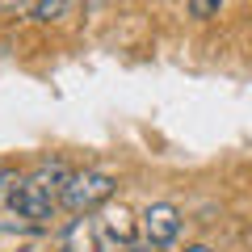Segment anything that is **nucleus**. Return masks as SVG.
<instances>
[{"mask_svg": "<svg viewBox=\"0 0 252 252\" xmlns=\"http://www.w3.org/2000/svg\"><path fill=\"white\" fill-rule=\"evenodd\" d=\"M185 252H215V248H210V244H189Z\"/></svg>", "mask_w": 252, "mask_h": 252, "instance_id": "nucleus-11", "label": "nucleus"}, {"mask_svg": "<svg viewBox=\"0 0 252 252\" xmlns=\"http://www.w3.org/2000/svg\"><path fill=\"white\" fill-rule=\"evenodd\" d=\"M139 235H143L152 248H172L181 235V210L172 202H152V206L139 215Z\"/></svg>", "mask_w": 252, "mask_h": 252, "instance_id": "nucleus-3", "label": "nucleus"}, {"mask_svg": "<svg viewBox=\"0 0 252 252\" xmlns=\"http://www.w3.org/2000/svg\"><path fill=\"white\" fill-rule=\"evenodd\" d=\"M21 185V177L17 172H9V168H0V206H9V198H13V189Z\"/></svg>", "mask_w": 252, "mask_h": 252, "instance_id": "nucleus-9", "label": "nucleus"}, {"mask_svg": "<svg viewBox=\"0 0 252 252\" xmlns=\"http://www.w3.org/2000/svg\"><path fill=\"white\" fill-rule=\"evenodd\" d=\"M59 206L63 202L55 198L46 185H38L34 177H21V185L13 189V198H9V210L17 219H26V223H51Z\"/></svg>", "mask_w": 252, "mask_h": 252, "instance_id": "nucleus-2", "label": "nucleus"}, {"mask_svg": "<svg viewBox=\"0 0 252 252\" xmlns=\"http://www.w3.org/2000/svg\"><path fill=\"white\" fill-rule=\"evenodd\" d=\"M72 172H76V168H67L63 160H42V164H38L34 172H30V177H34L38 185H46V189L55 193V198H63V189H67V181H72Z\"/></svg>", "mask_w": 252, "mask_h": 252, "instance_id": "nucleus-6", "label": "nucleus"}, {"mask_svg": "<svg viewBox=\"0 0 252 252\" xmlns=\"http://www.w3.org/2000/svg\"><path fill=\"white\" fill-rule=\"evenodd\" d=\"M67 13H72V0H34V13H30V17L59 21V17H67Z\"/></svg>", "mask_w": 252, "mask_h": 252, "instance_id": "nucleus-7", "label": "nucleus"}, {"mask_svg": "<svg viewBox=\"0 0 252 252\" xmlns=\"http://www.w3.org/2000/svg\"><path fill=\"white\" fill-rule=\"evenodd\" d=\"M59 252H105L101 248V227L89 215H76L59 235Z\"/></svg>", "mask_w": 252, "mask_h": 252, "instance_id": "nucleus-4", "label": "nucleus"}, {"mask_svg": "<svg viewBox=\"0 0 252 252\" xmlns=\"http://www.w3.org/2000/svg\"><path fill=\"white\" fill-rule=\"evenodd\" d=\"M223 4H227V0H185L189 17H198V21H210V17H219V13H223Z\"/></svg>", "mask_w": 252, "mask_h": 252, "instance_id": "nucleus-8", "label": "nucleus"}, {"mask_svg": "<svg viewBox=\"0 0 252 252\" xmlns=\"http://www.w3.org/2000/svg\"><path fill=\"white\" fill-rule=\"evenodd\" d=\"M101 235H105L109 244H130L139 235V219L130 215L126 206H101Z\"/></svg>", "mask_w": 252, "mask_h": 252, "instance_id": "nucleus-5", "label": "nucleus"}, {"mask_svg": "<svg viewBox=\"0 0 252 252\" xmlns=\"http://www.w3.org/2000/svg\"><path fill=\"white\" fill-rule=\"evenodd\" d=\"M109 252H156V248H152L147 240H143V244H139V240H130V244H114Z\"/></svg>", "mask_w": 252, "mask_h": 252, "instance_id": "nucleus-10", "label": "nucleus"}, {"mask_svg": "<svg viewBox=\"0 0 252 252\" xmlns=\"http://www.w3.org/2000/svg\"><path fill=\"white\" fill-rule=\"evenodd\" d=\"M118 181L109 177L105 168H80L72 172V181H67V189H63V206L72 210V215H93V210L109 206V198H114Z\"/></svg>", "mask_w": 252, "mask_h": 252, "instance_id": "nucleus-1", "label": "nucleus"}]
</instances>
